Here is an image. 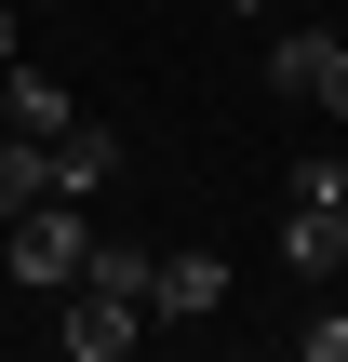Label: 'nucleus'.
I'll return each mask as SVG.
<instances>
[{"label": "nucleus", "mask_w": 348, "mask_h": 362, "mask_svg": "<svg viewBox=\"0 0 348 362\" xmlns=\"http://www.w3.org/2000/svg\"><path fill=\"white\" fill-rule=\"evenodd\" d=\"M0 255H13V282H27V296H67V282L94 269V215H80L67 188H40V202L13 215V242H0Z\"/></svg>", "instance_id": "f257e3e1"}, {"label": "nucleus", "mask_w": 348, "mask_h": 362, "mask_svg": "<svg viewBox=\"0 0 348 362\" xmlns=\"http://www.w3.org/2000/svg\"><path fill=\"white\" fill-rule=\"evenodd\" d=\"M268 94H308L322 121H348V40H322V27H282V40H268Z\"/></svg>", "instance_id": "f03ea898"}, {"label": "nucleus", "mask_w": 348, "mask_h": 362, "mask_svg": "<svg viewBox=\"0 0 348 362\" xmlns=\"http://www.w3.org/2000/svg\"><path fill=\"white\" fill-rule=\"evenodd\" d=\"M134 336H148V296H107V282L67 296V362H121Z\"/></svg>", "instance_id": "7ed1b4c3"}, {"label": "nucleus", "mask_w": 348, "mask_h": 362, "mask_svg": "<svg viewBox=\"0 0 348 362\" xmlns=\"http://www.w3.org/2000/svg\"><path fill=\"white\" fill-rule=\"evenodd\" d=\"M40 148H54V188H67V202H94V188H107V175H121V134H107V121H94V107H67V121H54V134H40Z\"/></svg>", "instance_id": "20e7f679"}, {"label": "nucleus", "mask_w": 348, "mask_h": 362, "mask_svg": "<svg viewBox=\"0 0 348 362\" xmlns=\"http://www.w3.org/2000/svg\"><path fill=\"white\" fill-rule=\"evenodd\" d=\"M148 309H161V322L228 309V255H201V242H188V255H148Z\"/></svg>", "instance_id": "39448f33"}, {"label": "nucleus", "mask_w": 348, "mask_h": 362, "mask_svg": "<svg viewBox=\"0 0 348 362\" xmlns=\"http://www.w3.org/2000/svg\"><path fill=\"white\" fill-rule=\"evenodd\" d=\"M282 255H295L308 282H335L348 269V202H295V215H282Z\"/></svg>", "instance_id": "423d86ee"}, {"label": "nucleus", "mask_w": 348, "mask_h": 362, "mask_svg": "<svg viewBox=\"0 0 348 362\" xmlns=\"http://www.w3.org/2000/svg\"><path fill=\"white\" fill-rule=\"evenodd\" d=\"M0 121H13V134H54V121H67V81L13 54V67H0Z\"/></svg>", "instance_id": "0eeeda50"}, {"label": "nucleus", "mask_w": 348, "mask_h": 362, "mask_svg": "<svg viewBox=\"0 0 348 362\" xmlns=\"http://www.w3.org/2000/svg\"><path fill=\"white\" fill-rule=\"evenodd\" d=\"M40 188H54V148H40V134H13V121H0V215H27V202H40Z\"/></svg>", "instance_id": "6e6552de"}, {"label": "nucleus", "mask_w": 348, "mask_h": 362, "mask_svg": "<svg viewBox=\"0 0 348 362\" xmlns=\"http://www.w3.org/2000/svg\"><path fill=\"white\" fill-rule=\"evenodd\" d=\"M80 282H107V296H148V255H134V242H94V269H80Z\"/></svg>", "instance_id": "1a4fd4ad"}, {"label": "nucleus", "mask_w": 348, "mask_h": 362, "mask_svg": "<svg viewBox=\"0 0 348 362\" xmlns=\"http://www.w3.org/2000/svg\"><path fill=\"white\" fill-rule=\"evenodd\" d=\"M295 202H348V161L322 148V161H295Z\"/></svg>", "instance_id": "9d476101"}, {"label": "nucleus", "mask_w": 348, "mask_h": 362, "mask_svg": "<svg viewBox=\"0 0 348 362\" xmlns=\"http://www.w3.org/2000/svg\"><path fill=\"white\" fill-rule=\"evenodd\" d=\"M295 349H308V362H348V309H322V322H308Z\"/></svg>", "instance_id": "9b49d317"}, {"label": "nucleus", "mask_w": 348, "mask_h": 362, "mask_svg": "<svg viewBox=\"0 0 348 362\" xmlns=\"http://www.w3.org/2000/svg\"><path fill=\"white\" fill-rule=\"evenodd\" d=\"M0 67H13V13H0Z\"/></svg>", "instance_id": "f8f14e48"}, {"label": "nucleus", "mask_w": 348, "mask_h": 362, "mask_svg": "<svg viewBox=\"0 0 348 362\" xmlns=\"http://www.w3.org/2000/svg\"><path fill=\"white\" fill-rule=\"evenodd\" d=\"M241 13H255V0H241Z\"/></svg>", "instance_id": "ddd939ff"}]
</instances>
